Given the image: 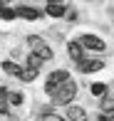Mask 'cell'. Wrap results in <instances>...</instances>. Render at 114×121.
Masks as SVG:
<instances>
[{"mask_svg":"<svg viewBox=\"0 0 114 121\" xmlns=\"http://www.w3.org/2000/svg\"><path fill=\"white\" fill-rule=\"evenodd\" d=\"M67 82H69V72H64V69H57V72H52L50 77H47V82H45V91H47V94H55L59 86L67 84Z\"/></svg>","mask_w":114,"mask_h":121,"instance_id":"6da1fadb","label":"cell"},{"mask_svg":"<svg viewBox=\"0 0 114 121\" xmlns=\"http://www.w3.org/2000/svg\"><path fill=\"white\" fill-rule=\"evenodd\" d=\"M74 94H77V84L69 79L67 84H62V86L55 91V94H52V96H55V104H69V101L74 99Z\"/></svg>","mask_w":114,"mask_h":121,"instance_id":"7a4b0ae2","label":"cell"},{"mask_svg":"<svg viewBox=\"0 0 114 121\" xmlns=\"http://www.w3.org/2000/svg\"><path fill=\"white\" fill-rule=\"evenodd\" d=\"M27 42H30V45H32V49H35V52L40 54L42 59H45V62H47V59H52V49H50V47L45 45V40H40V37H35V35H30V37H27Z\"/></svg>","mask_w":114,"mask_h":121,"instance_id":"3957f363","label":"cell"},{"mask_svg":"<svg viewBox=\"0 0 114 121\" xmlns=\"http://www.w3.org/2000/svg\"><path fill=\"white\" fill-rule=\"evenodd\" d=\"M79 42H82V47H89V49H104V42L94 35H84Z\"/></svg>","mask_w":114,"mask_h":121,"instance_id":"277c9868","label":"cell"},{"mask_svg":"<svg viewBox=\"0 0 114 121\" xmlns=\"http://www.w3.org/2000/svg\"><path fill=\"white\" fill-rule=\"evenodd\" d=\"M69 57L74 59L77 64L84 62V52H82V42H69Z\"/></svg>","mask_w":114,"mask_h":121,"instance_id":"5b68a950","label":"cell"},{"mask_svg":"<svg viewBox=\"0 0 114 121\" xmlns=\"http://www.w3.org/2000/svg\"><path fill=\"white\" fill-rule=\"evenodd\" d=\"M104 64H102V59H84L82 64H79V72L89 74V72H97V69H102Z\"/></svg>","mask_w":114,"mask_h":121,"instance_id":"8992f818","label":"cell"},{"mask_svg":"<svg viewBox=\"0 0 114 121\" xmlns=\"http://www.w3.org/2000/svg\"><path fill=\"white\" fill-rule=\"evenodd\" d=\"M67 116L72 119V121H87V114H84V109H79V106H69Z\"/></svg>","mask_w":114,"mask_h":121,"instance_id":"52a82bcc","label":"cell"},{"mask_svg":"<svg viewBox=\"0 0 114 121\" xmlns=\"http://www.w3.org/2000/svg\"><path fill=\"white\" fill-rule=\"evenodd\" d=\"M18 15L25 17V20H37V17H40V13L32 10V8H18Z\"/></svg>","mask_w":114,"mask_h":121,"instance_id":"ba28073f","label":"cell"},{"mask_svg":"<svg viewBox=\"0 0 114 121\" xmlns=\"http://www.w3.org/2000/svg\"><path fill=\"white\" fill-rule=\"evenodd\" d=\"M42 62H45V59H42L37 52H32L30 57H27V67H32V69H40V67H42Z\"/></svg>","mask_w":114,"mask_h":121,"instance_id":"9c48e42d","label":"cell"},{"mask_svg":"<svg viewBox=\"0 0 114 121\" xmlns=\"http://www.w3.org/2000/svg\"><path fill=\"white\" fill-rule=\"evenodd\" d=\"M3 69H5V72H8V74H23V69H20L18 67V64H15V62H3Z\"/></svg>","mask_w":114,"mask_h":121,"instance_id":"30bf717a","label":"cell"},{"mask_svg":"<svg viewBox=\"0 0 114 121\" xmlns=\"http://www.w3.org/2000/svg\"><path fill=\"white\" fill-rule=\"evenodd\" d=\"M35 77H37V69H32V67H25V69H23V74H20V79H23V82H32Z\"/></svg>","mask_w":114,"mask_h":121,"instance_id":"8fae6325","label":"cell"},{"mask_svg":"<svg viewBox=\"0 0 114 121\" xmlns=\"http://www.w3.org/2000/svg\"><path fill=\"white\" fill-rule=\"evenodd\" d=\"M47 15H52V17H62V15H64V8H62V5H50V8H47Z\"/></svg>","mask_w":114,"mask_h":121,"instance_id":"7c38bea8","label":"cell"},{"mask_svg":"<svg viewBox=\"0 0 114 121\" xmlns=\"http://www.w3.org/2000/svg\"><path fill=\"white\" fill-rule=\"evenodd\" d=\"M104 91H107V86H104V84H92V94H94V96H102Z\"/></svg>","mask_w":114,"mask_h":121,"instance_id":"4fadbf2b","label":"cell"},{"mask_svg":"<svg viewBox=\"0 0 114 121\" xmlns=\"http://www.w3.org/2000/svg\"><path fill=\"white\" fill-rule=\"evenodd\" d=\"M102 109H104L107 114H109V111H114V99H109V96H107L104 101H102Z\"/></svg>","mask_w":114,"mask_h":121,"instance_id":"5bb4252c","label":"cell"},{"mask_svg":"<svg viewBox=\"0 0 114 121\" xmlns=\"http://www.w3.org/2000/svg\"><path fill=\"white\" fill-rule=\"evenodd\" d=\"M15 15H18L15 10H10V8H3V17H5V20H13Z\"/></svg>","mask_w":114,"mask_h":121,"instance_id":"9a60e30c","label":"cell"},{"mask_svg":"<svg viewBox=\"0 0 114 121\" xmlns=\"http://www.w3.org/2000/svg\"><path fill=\"white\" fill-rule=\"evenodd\" d=\"M10 101H13V104H20V101H23V94H13V96H10Z\"/></svg>","mask_w":114,"mask_h":121,"instance_id":"2e32d148","label":"cell"},{"mask_svg":"<svg viewBox=\"0 0 114 121\" xmlns=\"http://www.w3.org/2000/svg\"><path fill=\"white\" fill-rule=\"evenodd\" d=\"M45 121H64V119H59V116H55V114H47V116H45Z\"/></svg>","mask_w":114,"mask_h":121,"instance_id":"e0dca14e","label":"cell"},{"mask_svg":"<svg viewBox=\"0 0 114 121\" xmlns=\"http://www.w3.org/2000/svg\"><path fill=\"white\" fill-rule=\"evenodd\" d=\"M50 5H62V0H47Z\"/></svg>","mask_w":114,"mask_h":121,"instance_id":"ac0fdd59","label":"cell"}]
</instances>
